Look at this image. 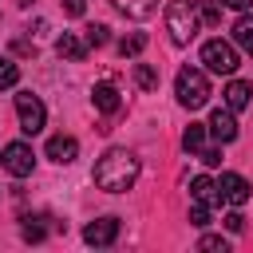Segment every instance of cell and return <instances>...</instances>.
Masks as SVG:
<instances>
[{
  "instance_id": "cell-1",
  "label": "cell",
  "mask_w": 253,
  "mask_h": 253,
  "mask_svg": "<svg viewBox=\"0 0 253 253\" xmlns=\"http://www.w3.org/2000/svg\"><path fill=\"white\" fill-rule=\"evenodd\" d=\"M138 182V158L126 146H111L99 162H95V186L107 194H126Z\"/></svg>"
},
{
  "instance_id": "cell-2",
  "label": "cell",
  "mask_w": 253,
  "mask_h": 253,
  "mask_svg": "<svg viewBox=\"0 0 253 253\" xmlns=\"http://www.w3.org/2000/svg\"><path fill=\"white\" fill-rule=\"evenodd\" d=\"M198 24H202L198 0H170V4H166V32H170V40H174L178 47L198 36Z\"/></svg>"
},
{
  "instance_id": "cell-3",
  "label": "cell",
  "mask_w": 253,
  "mask_h": 253,
  "mask_svg": "<svg viewBox=\"0 0 253 253\" xmlns=\"http://www.w3.org/2000/svg\"><path fill=\"white\" fill-rule=\"evenodd\" d=\"M174 95H178V103L190 107V111L206 107V103H210V79H206V71H202V67H182L178 79H174Z\"/></svg>"
},
{
  "instance_id": "cell-4",
  "label": "cell",
  "mask_w": 253,
  "mask_h": 253,
  "mask_svg": "<svg viewBox=\"0 0 253 253\" xmlns=\"http://www.w3.org/2000/svg\"><path fill=\"white\" fill-rule=\"evenodd\" d=\"M202 63L213 75H233L237 71V47L225 43V40H206L202 43Z\"/></svg>"
},
{
  "instance_id": "cell-5",
  "label": "cell",
  "mask_w": 253,
  "mask_h": 253,
  "mask_svg": "<svg viewBox=\"0 0 253 253\" xmlns=\"http://www.w3.org/2000/svg\"><path fill=\"white\" fill-rule=\"evenodd\" d=\"M16 115H20V130L24 134H40L43 123H47V111H43L40 95H32V91H20L16 95Z\"/></svg>"
},
{
  "instance_id": "cell-6",
  "label": "cell",
  "mask_w": 253,
  "mask_h": 253,
  "mask_svg": "<svg viewBox=\"0 0 253 253\" xmlns=\"http://www.w3.org/2000/svg\"><path fill=\"white\" fill-rule=\"evenodd\" d=\"M0 162H4V170H8L12 178H28V174L36 170V154H32L28 142H8L4 154H0Z\"/></svg>"
},
{
  "instance_id": "cell-7",
  "label": "cell",
  "mask_w": 253,
  "mask_h": 253,
  "mask_svg": "<svg viewBox=\"0 0 253 253\" xmlns=\"http://www.w3.org/2000/svg\"><path fill=\"white\" fill-rule=\"evenodd\" d=\"M217 202H225V206H245V202H249V182H245L241 174H221V182H217Z\"/></svg>"
},
{
  "instance_id": "cell-8",
  "label": "cell",
  "mask_w": 253,
  "mask_h": 253,
  "mask_svg": "<svg viewBox=\"0 0 253 253\" xmlns=\"http://www.w3.org/2000/svg\"><path fill=\"white\" fill-rule=\"evenodd\" d=\"M115 237H119V217H95L83 229V241L87 245H111Z\"/></svg>"
},
{
  "instance_id": "cell-9",
  "label": "cell",
  "mask_w": 253,
  "mask_h": 253,
  "mask_svg": "<svg viewBox=\"0 0 253 253\" xmlns=\"http://www.w3.org/2000/svg\"><path fill=\"white\" fill-rule=\"evenodd\" d=\"M217 142H233L237 138V119H233V111L229 107H217L213 115H210V126H206Z\"/></svg>"
},
{
  "instance_id": "cell-10",
  "label": "cell",
  "mask_w": 253,
  "mask_h": 253,
  "mask_svg": "<svg viewBox=\"0 0 253 253\" xmlns=\"http://www.w3.org/2000/svg\"><path fill=\"white\" fill-rule=\"evenodd\" d=\"M75 154H79V142H75L71 134H51V138H47V158H51V162L67 166V162H75Z\"/></svg>"
},
{
  "instance_id": "cell-11",
  "label": "cell",
  "mask_w": 253,
  "mask_h": 253,
  "mask_svg": "<svg viewBox=\"0 0 253 253\" xmlns=\"http://www.w3.org/2000/svg\"><path fill=\"white\" fill-rule=\"evenodd\" d=\"M91 103H95V111H103V115H115V111L123 107V99H119V87H115V83H95Z\"/></svg>"
},
{
  "instance_id": "cell-12",
  "label": "cell",
  "mask_w": 253,
  "mask_h": 253,
  "mask_svg": "<svg viewBox=\"0 0 253 253\" xmlns=\"http://www.w3.org/2000/svg\"><path fill=\"white\" fill-rule=\"evenodd\" d=\"M55 51H59L63 59H83V55H87V40H79L75 32H63V36L55 40Z\"/></svg>"
},
{
  "instance_id": "cell-13",
  "label": "cell",
  "mask_w": 253,
  "mask_h": 253,
  "mask_svg": "<svg viewBox=\"0 0 253 253\" xmlns=\"http://www.w3.org/2000/svg\"><path fill=\"white\" fill-rule=\"evenodd\" d=\"M190 194H194V202H206V206H217V182H213V178H206V174H198V178H190Z\"/></svg>"
},
{
  "instance_id": "cell-14",
  "label": "cell",
  "mask_w": 253,
  "mask_h": 253,
  "mask_svg": "<svg viewBox=\"0 0 253 253\" xmlns=\"http://www.w3.org/2000/svg\"><path fill=\"white\" fill-rule=\"evenodd\" d=\"M249 95H253V87H249L245 79H233V83L225 87V107H229V111H241V107H249Z\"/></svg>"
},
{
  "instance_id": "cell-15",
  "label": "cell",
  "mask_w": 253,
  "mask_h": 253,
  "mask_svg": "<svg viewBox=\"0 0 253 253\" xmlns=\"http://www.w3.org/2000/svg\"><path fill=\"white\" fill-rule=\"evenodd\" d=\"M123 16H130V20H146L154 8H158V0H111Z\"/></svg>"
},
{
  "instance_id": "cell-16",
  "label": "cell",
  "mask_w": 253,
  "mask_h": 253,
  "mask_svg": "<svg viewBox=\"0 0 253 253\" xmlns=\"http://www.w3.org/2000/svg\"><path fill=\"white\" fill-rule=\"evenodd\" d=\"M233 43H237L245 55H253V16H241V20L233 24Z\"/></svg>"
},
{
  "instance_id": "cell-17",
  "label": "cell",
  "mask_w": 253,
  "mask_h": 253,
  "mask_svg": "<svg viewBox=\"0 0 253 253\" xmlns=\"http://www.w3.org/2000/svg\"><path fill=\"white\" fill-rule=\"evenodd\" d=\"M182 146H186L190 154H198V150L206 146V126H202V123H190L186 134H182Z\"/></svg>"
},
{
  "instance_id": "cell-18",
  "label": "cell",
  "mask_w": 253,
  "mask_h": 253,
  "mask_svg": "<svg viewBox=\"0 0 253 253\" xmlns=\"http://www.w3.org/2000/svg\"><path fill=\"white\" fill-rule=\"evenodd\" d=\"M20 221H24V225H20V233H24L28 241H43V221H47V217H40V213L32 217V213H28V217H20Z\"/></svg>"
},
{
  "instance_id": "cell-19",
  "label": "cell",
  "mask_w": 253,
  "mask_h": 253,
  "mask_svg": "<svg viewBox=\"0 0 253 253\" xmlns=\"http://www.w3.org/2000/svg\"><path fill=\"white\" fill-rule=\"evenodd\" d=\"M134 83H138L142 91H154V87H158V71L146 67V63H134Z\"/></svg>"
},
{
  "instance_id": "cell-20",
  "label": "cell",
  "mask_w": 253,
  "mask_h": 253,
  "mask_svg": "<svg viewBox=\"0 0 253 253\" xmlns=\"http://www.w3.org/2000/svg\"><path fill=\"white\" fill-rule=\"evenodd\" d=\"M142 47H146V36H142V32H130V36H123V43H119L123 55H138Z\"/></svg>"
},
{
  "instance_id": "cell-21",
  "label": "cell",
  "mask_w": 253,
  "mask_h": 253,
  "mask_svg": "<svg viewBox=\"0 0 253 253\" xmlns=\"http://www.w3.org/2000/svg\"><path fill=\"white\" fill-rule=\"evenodd\" d=\"M16 79H20V67H16L12 59H0V91L16 87Z\"/></svg>"
},
{
  "instance_id": "cell-22",
  "label": "cell",
  "mask_w": 253,
  "mask_h": 253,
  "mask_svg": "<svg viewBox=\"0 0 253 253\" xmlns=\"http://www.w3.org/2000/svg\"><path fill=\"white\" fill-rule=\"evenodd\" d=\"M83 40H87V47H103V43H107V24H91V28H83Z\"/></svg>"
},
{
  "instance_id": "cell-23",
  "label": "cell",
  "mask_w": 253,
  "mask_h": 253,
  "mask_svg": "<svg viewBox=\"0 0 253 253\" xmlns=\"http://www.w3.org/2000/svg\"><path fill=\"white\" fill-rule=\"evenodd\" d=\"M198 16H202V24H217L221 20V8L213 0H206V4H198Z\"/></svg>"
},
{
  "instance_id": "cell-24",
  "label": "cell",
  "mask_w": 253,
  "mask_h": 253,
  "mask_svg": "<svg viewBox=\"0 0 253 253\" xmlns=\"http://www.w3.org/2000/svg\"><path fill=\"white\" fill-rule=\"evenodd\" d=\"M190 225H198V229L210 225V206H206V202H194V210H190Z\"/></svg>"
},
{
  "instance_id": "cell-25",
  "label": "cell",
  "mask_w": 253,
  "mask_h": 253,
  "mask_svg": "<svg viewBox=\"0 0 253 253\" xmlns=\"http://www.w3.org/2000/svg\"><path fill=\"white\" fill-rule=\"evenodd\" d=\"M198 249H206V253H225V249H229V241H225V237H202V241H198Z\"/></svg>"
},
{
  "instance_id": "cell-26",
  "label": "cell",
  "mask_w": 253,
  "mask_h": 253,
  "mask_svg": "<svg viewBox=\"0 0 253 253\" xmlns=\"http://www.w3.org/2000/svg\"><path fill=\"white\" fill-rule=\"evenodd\" d=\"M198 158H202L206 166H217V162H221V150H217V146H202V150H198Z\"/></svg>"
},
{
  "instance_id": "cell-27",
  "label": "cell",
  "mask_w": 253,
  "mask_h": 253,
  "mask_svg": "<svg viewBox=\"0 0 253 253\" xmlns=\"http://www.w3.org/2000/svg\"><path fill=\"white\" fill-rule=\"evenodd\" d=\"M225 229H229V233H241V229H245V217H241V213H225Z\"/></svg>"
},
{
  "instance_id": "cell-28",
  "label": "cell",
  "mask_w": 253,
  "mask_h": 253,
  "mask_svg": "<svg viewBox=\"0 0 253 253\" xmlns=\"http://www.w3.org/2000/svg\"><path fill=\"white\" fill-rule=\"evenodd\" d=\"M83 8H87V0H63V12L67 16H83Z\"/></svg>"
},
{
  "instance_id": "cell-29",
  "label": "cell",
  "mask_w": 253,
  "mask_h": 253,
  "mask_svg": "<svg viewBox=\"0 0 253 253\" xmlns=\"http://www.w3.org/2000/svg\"><path fill=\"white\" fill-rule=\"evenodd\" d=\"M221 4H225V8H237V12H245V8H249V0H221Z\"/></svg>"
},
{
  "instance_id": "cell-30",
  "label": "cell",
  "mask_w": 253,
  "mask_h": 253,
  "mask_svg": "<svg viewBox=\"0 0 253 253\" xmlns=\"http://www.w3.org/2000/svg\"><path fill=\"white\" fill-rule=\"evenodd\" d=\"M16 4H20V8H28V4H32V0H16Z\"/></svg>"
}]
</instances>
